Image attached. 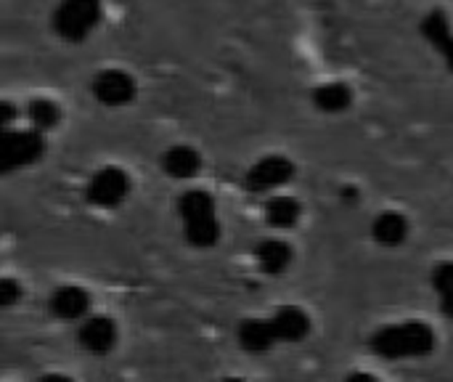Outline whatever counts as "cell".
I'll use <instances>...</instances> for the list:
<instances>
[{"label":"cell","instance_id":"6da1fadb","mask_svg":"<svg viewBox=\"0 0 453 382\" xmlns=\"http://www.w3.org/2000/svg\"><path fill=\"white\" fill-rule=\"evenodd\" d=\"M435 330L425 322H406V324H393L382 327L372 335L369 348L374 356L388 359V362H401V359H425L435 351Z\"/></svg>","mask_w":453,"mask_h":382},{"label":"cell","instance_id":"7a4b0ae2","mask_svg":"<svg viewBox=\"0 0 453 382\" xmlns=\"http://www.w3.org/2000/svg\"><path fill=\"white\" fill-rule=\"evenodd\" d=\"M104 16L101 0H58L50 24L53 32L66 43H82L93 35Z\"/></svg>","mask_w":453,"mask_h":382},{"label":"cell","instance_id":"3957f363","mask_svg":"<svg viewBox=\"0 0 453 382\" xmlns=\"http://www.w3.org/2000/svg\"><path fill=\"white\" fill-rule=\"evenodd\" d=\"M42 154H45V136L40 130H35V128L3 130V138H0V170L3 173L29 168Z\"/></svg>","mask_w":453,"mask_h":382},{"label":"cell","instance_id":"277c9868","mask_svg":"<svg viewBox=\"0 0 453 382\" xmlns=\"http://www.w3.org/2000/svg\"><path fill=\"white\" fill-rule=\"evenodd\" d=\"M127 194H130V178L117 165H106V168L96 170L93 178L85 186V199L93 207H101V210L119 207L127 199Z\"/></svg>","mask_w":453,"mask_h":382},{"label":"cell","instance_id":"5b68a950","mask_svg":"<svg viewBox=\"0 0 453 382\" xmlns=\"http://www.w3.org/2000/svg\"><path fill=\"white\" fill-rule=\"evenodd\" d=\"M292 178H295V162L284 154H268L247 170L244 189L250 194H265L287 186Z\"/></svg>","mask_w":453,"mask_h":382},{"label":"cell","instance_id":"8992f818","mask_svg":"<svg viewBox=\"0 0 453 382\" xmlns=\"http://www.w3.org/2000/svg\"><path fill=\"white\" fill-rule=\"evenodd\" d=\"M90 93L104 106H127L135 98L138 85L135 77L125 69H101L90 80Z\"/></svg>","mask_w":453,"mask_h":382},{"label":"cell","instance_id":"52a82bcc","mask_svg":"<svg viewBox=\"0 0 453 382\" xmlns=\"http://www.w3.org/2000/svg\"><path fill=\"white\" fill-rule=\"evenodd\" d=\"M77 340H80V348L82 351H88L93 356H106L117 346V324H114V319L101 316V314L85 316L80 322Z\"/></svg>","mask_w":453,"mask_h":382},{"label":"cell","instance_id":"ba28073f","mask_svg":"<svg viewBox=\"0 0 453 382\" xmlns=\"http://www.w3.org/2000/svg\"><path fill=\"white\" fill-rule=\"evenodd\" d=\"M48 308L61 322H82L85 316H90V295L82 287L66 285L50 292Z\"/></svg>","mask_w":453,"mask_h":382},{"label":"cell","instance_id":"9c48e42d","mask_svg":"<svg viewBox=\"0 0 453 382\" xmlns=\"http://www.w3.org/2000/svg\"><path fill=\"white\" fill-rule=\"evenodd\" d=\"M279 343H303L311 335V316L297 306H281L271 316Z\"/></svg>","mask_w":453,"mask_h":382},{"label":"cell","instance_id":"30bf717a","mask_svg":"<svg viewBox=\"0 0 453 382\" xmlns=\"http://www.w3.org/2000/svg\"><path fill=\"white\" fill-rule=\"evenodd\" d=\"M292 247L279 239V237H271V239H263L257 247H255V261L260 266V271L265 277H284L292 266Z\"/></svg>","mask_w":453,"mask_h":382},{"label":"cell","instance_id":"8fae6325","mask_svg":"<svg viewBox=\"0 0 453 382\" xmlns=\"http://www.w3.org/2000/svg\"><path fill=\"white\" fill-rule=\"evenodd\" d=\"M422 35L446 58L449 69L453 72V29L449 16H446V11L435 8L427 16H422Z\"/></svg>","mask_w":453,"mask_h":382},{"label":"cell","instance_id":"7c38bea8","mask_svg":"<svg viewBox=\"0 0 453 382\" xmlns=\"http://www.w3.org/2000/svg\"><path fill=\"white\" fill-rule=\"evenodd\" d=\"M159 162H162L165 175H170L175 181H191L202 170V154L194 146H183V144L165 149Z\"/></svg>","mask_w":453,"mask_h":382},{"label":"cell","instance_id":"4fadbf2b","mask_svg":"<svg viewBox=\"0 0 453 382\" xmlns=\"http://www.w3.org/2000/svg\"><path fill=\"white\" fill-rule=\"evenodd\" d=\"M236 340H239L242 351L255 354V356L257 354H268L279 343L271 319L268 322H263V319H247V322H242L239 324V332H236Z\"/></svg>","mask_w":453,"mask_h":382},{"label":"cell","instance_id":"5bb4252c","mask_svg":"<svg viewBox=\"0 0 453 382\" xmlns=\"http://www.w3.org/2000/svg\"><path fill=\"white\" fill-rule=\"evenodd\" d=\"M372 237L382 247H401L409 239V221L395 210H385L372 221Z\"/></svg>","mask_w":453,"mask_h":382},{"label":"cell","instance_id":"9a60e30c","mask_svg":"<svg viewBox=\"0 0 453 382\" xmlns=\"http://www.w3.org/2000/svg\"><path fill=\"white\" fill-rule=\"evenodd\" d=\"M265 223L276 231H284V229H292L300 223V215H303V205L289 197V194H273L268 202H265Z\"/></svg>","mask_w":453,"mask_h":382},{"label":"cell","instance_id":"2e32d148","mask_svg":"<svg viewBox=\"0 0 453 382\" xmlns=\"http://www.w3.org/2000/svg\"><path fill=\"white\" fill-rule=\"evenodd\" d=\"M353 104V90L345 82H326L313 90V106L326 114H340L350 109Z\"/></svg>","mask_w":453,"mask_h":382},{"label":"cell","instance_id":"e0dca14e","mask_svg":"<svg viewBox=\"0 0 453 382\" xmlns=\"http://www.w3.org/2000/svg\"><path fill=\"white\" fill-rule=\"evenodd\" d=\"M178 215L183 223L215 215V199L204 189H188L178 197Z\"/></svg>","mask_w":453,"mask_h":382},{"label":"cell","instance_id":"ac0fdd59","mask_svg":"<svg viewBox=\"0 0 453 382\" xmlns=\"http://www.w3.org/2000/svg\"><path fill=\"white\" fill-rule=\"evenodd\" d=\"M183 234H186V242L196 250H207V247H215L218 239H220V223L215 215L210 218H199V221H191V223H183Z\"/></svg>","mask_w":453,"mask_h":382},{"label":"cell","instance_id":"d6986e66","mask_svg":"<svg viewBox=\"0 0 453 382\" xmlns=\"http://www.w3.org/2000/svg\"><path fill=\"white\" fill-rule=\"evenodd\" d=\"M27 120H29V125H32L35 130L48 133V130H53V128L58 125L61 109H58V104L50 101V98H32V101L27 104Z\"/></svg>","mask_w":453,"mask_h":382},{"label":"cell","instance_id":"ffe728a7","mask_svg":"<svg viewBox=\"0 0 453 382\" xmlns=\"http://www.w3.org/2000/svg\"><path fill=\"white\" fill-rule=\"evenodd\" d=\"M430 282H433V290L441 295H451L453 292V261H443L433 269L430 274Z\"/></svg>","mask_w":453,"mask_h":382},{"label":"cell","instance_id":"44dd1931","mask_svg":"<svg viewBox=\"0 0 453 382\" xmlns=\"http://www.w3.org/2000/svg\"><path fill=\"white\" fill-rule=\"evenodd\" d=\"M21 285L16 282V279H11V277H5L3 282H0V306L3 308H11V306H16L19 300H21Z\"/></svg>","mask_w":453,"mask_h":382},{"label":"cell","instance_id":"7402d4cb","mask_svg":"<svg viewBox=\"0 0 453 382\" xmlns=\"http://www.w3.org/2000/svg\"><path fill=\"white\" fill-rule=\"evenodd\" d=\"M441 311H443L449 319H453V292L451 295H441Z\"/></svg>","mask_w":453,"mask_h":382},{"label":"cell","instance_id":"603a6c76","mask_svg":"<svg viewBox=\"0 0 453 382\" xmlns=\"http://www.w3.org/2000/svg\"><path fill=\"white\" fill-rule=\"evenodd\" d=\"M3 112H5V117H3V128H5V130H11V120H13V114H16V112H13V104H8V101H5V104H3Z\"/></svg>","mask_w":453,"mask_h":382}]
</instances>
